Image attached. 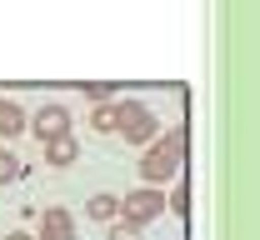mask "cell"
Listing matches in <instances>:
<instances>
[{"label": "cell", "mask_w": 260, "mask_h": 240, "mask_svg": "<svg viewBox=\"0 0 260 240\" xmlns=\"http://www.w3.org/2000/svg\"><path fill=\"white\" fill-rule=\"evenodd\" d=\"M5 240H30V235H20V230H10V235H5Z\"/></svg>", "instance_id": "14"}, {"label": "cell", "mask_w": 260, "mask_h": 240, "mask_svg": "<svg viewBox=\"0 0 260 240\" xmlns=\"http://www.w3.org/2000/svg\"><path fill=\"white\" fill-rule=\"evenodd\" d=\"M40 240H75V220H70V210L50 205L40 215Z\"/></svg>", "instance_id": "5"}, {"label": "cell", "mask_w": 260, "mask_h": 240, "mask_svg": "<svg viewBox=\"0 0 260 240\" xmlns=\"http://www.w3.org/2000/svg\"><path fill=\"white\" fill-rule=\"evenodd\" d=\"M155 215H165V195H160V190H150V185L130 190L125 200H120V220H130V225H150Z\"/></svg>", "instance_id": "3"}, {"label": "cell", "mask_w": 260, "mask_h": 240, "mask_svg": "<svg viewBox=\"0 0 260 240\" xmlns=\"http://www.w3.org/2000/svg\"><path fill=\"white\" fill-rule=\"evenodd\" d=\"M25 130H30V135H40L45 145H50V140L70 135V110H65V105H55V100L40 105V110L30 115V125H25Z\"/></svg>", "instance_id": "4"}, {"label": "cell", "mask_w": 260, "mask_h": 240, "mask_svg": "<svg viewBox=\"0 0 260 240\" xmlns=\"http://www.w3.org/2000/svg\"><path fill=\"white\" fill-rule=\"evenodd\" d=\"M180 160H185V130L150 140V145H145V155H140V175H145V180H150V190H155L160 180H175Z\"/></svg>", "instance_id": "1"}, {"label": "cell", "mask_w": 260, "mask_h": 240, "mask_svg": "<svg viewBox=\"0 0 260 240\" xmlns=\"http://www.w3.org/2000/svg\"><path fill=\"white\" fill-rule=\"evenodd\" d=\"M165 210H175V215H185V210H190V185H185V180L175 185V195L165 200Z\"/></svg>", "instance_id": "11"}, {"label": "cell", "mask_w": 260, "mask_h": 240, "mask_svg": "<svg viewBox=\"0 0 260 240\" xmlns=\"http://www.w3.org/2000/svg\"><path fill=\"white\" fill-rule=\"evenodd\" d=\"M115 135L125 140V145H150V140H160V120H155V110L140 100H115Z\"/></svg>", "instance_id": "2"}, {"label": "cell", "mask_w": 260, "mask_h": 240, "mask_svg": "<svg viewBox=\"0 0 260 240\" xmlns=\"http://www.w3.org/2000/svg\"><path fill=\"white\" fill-rule=\"evenodd\" d=\"M20 180V160H15V150H0V185H15Z\"/></svg>", "instance_id": "10"}, {"label": "cell", "mask_w": 260, "mask_h": 240, "mask_svg": "<svg viewBox=\"0 0 260 240\" xmlns=\"http://www.w3.org/2000/svg\"><path fill=\"white\" fill-rule=\"evenodd\" d=\"M105 240H140V225H130V220H115Z\"/></svg>", "instance_id": "12"}, {"label": "cell", "mask_w": 260, "mask_h": 240, "mask_svg": "<svg viewBox=\"0 0 260 240\" xmlns=\"http://www.w3.org/2000/svg\"><path fill=\"white\" fill-rule=\"evenodd\" d=\"M25 125H30V115H25L15 100H5V95H0V135L15 140V135H25Z\"/></svg>", "instance_id": "8"}, {"label": "cell", "mask_w": 260, "mask_h": 240, "mask_svg": "<svg viewBox=\"0 0 260 240\" xmlns=\"http://www.w3.org/2000/svg\"><path fill=\"white\" fill-rule=\"evenodd\" d=\"M85 210H90V220H100V225H115V220H120V195L95 190V195L85 200Z\"/></svg>", "instance_id": "7"}, {"label": "cell", "mask_w": 260, "mask_h": 240, "mask_svg": "<svg viewBox=\"0 0 260 240\" xmlns=\"http://www.w3.org/2000/svg\"><path fill=\"white\" fill-rule=\"evenodd\" d=\"M90 125H95V135H115V100L110 105H90Z\"/></svg>", "instance_id": "9"}, {"label": "cell", "mask_w": 260, "mask_h": 240, "mask_svg": "<svg viewBox=\"0 0 260 240\" xmlns=\"http://www.w3.org/2000/svg\"><path fill=\"white\" fill-rule=\"evenodd\" d=\"M85 100L90 105H110V85H85Z\"/></svg>", "instance_id": "13"}, {"label": "cell", "mask_w": 260, "mask_h": 240, "mask_svg": "<svg viewBox=\"0 0 260 240\" xmlns=\"http://www.w3.org/2000/svg\"><path fill=\"white\" fill-rule=\"evenodd\" d=\"M75 160H80V140H75V135H60V140L45 145V165L65 170V165H75Z\"/></svg>", "instance_id": "6"}]
</instances>
